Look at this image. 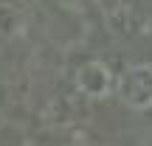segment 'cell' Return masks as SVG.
<instances>
[{"label":"cell","mask_w":152,"mask_h":146,"mask_svg":"<svg viewBox=\"0 0 152 146\" xmlns=\"http://www.w3.org/2000/svg\"><path fill=\"white\" fill-rule=\"evenodd\" d=\"M115 96L130 110H149L152 107V65H130L115 79Z\"/></svg>","instance_id":"cell-1"},{"label":"cell","mask_w":152,"mask_h":146,"mask_svg":"<svg viewBox=\"0 0 152 146\" xmlns=\"http://www.w3.org/2000/svg\"><path fill=\"white\" fill-rule=\"evenodd\" d=\"M79 87L93 98H104L115 87V79L104 62H90V65H85L79 70Z\"/></svg>","instance_id":"cell-2"}]
</instances>
